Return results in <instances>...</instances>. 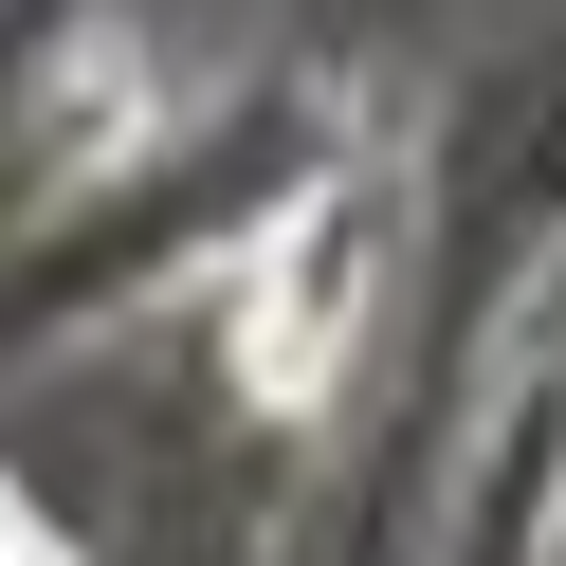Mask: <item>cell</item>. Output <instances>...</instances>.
<instances>
[{"label":"cell","mask_w":566,"mask_h":566,"mask_svg":"<svg viewBox=\"0 0 566 566\" xmlns=\"http://www.w3.org/2000/svg\"><path fill=\"white\" fill-rule=\"evenodd\" d=\"M366 274H384V201H293L238 274V366L256 402H329L347 347H366Z\"/></svg>","instance_id":"obj_1"}]
</instances>
